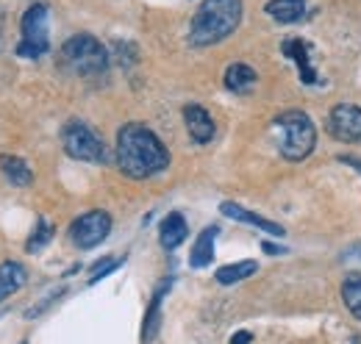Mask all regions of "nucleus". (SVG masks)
I'll use <instances>...</instances> for the list:
<instances>
[{"instance_id":"f257e3e1","label":"nucleus","mask_w":361,"mask_h":344,"mask_svg":"<svg viewBox=\"0 0 361 344\" xmlns=\"http://www.w3.org/2000/svg\"><path fill=\"white\" fill-rule=\"evenodd\" d=\"M117 167L134 180H145L170 167V153L147 125L126 123L117 133Z\"/></svg>"},{"instance_id":"f03ea898","label":"nucleus","mask_w":361,"mask_h":344,"mask_svg":"<svg viewBox=\"0 0 361 344\" xmlns=\"http://www.w3.org/2000/svg\"><path fill=\"white\" fill-rule=\"evenodd\" d=\"M242 23V0H203L189 25V42L209 47L228 39Z\"/></svg>"},{"instance_id":"7ed1b4c3","label":"nucleus","mask_w":361,"mask_h":344,"mask_svg":"<svg viewBox=\"0 0 361 344\" xmlns=\"http://www.w3.org/2000/svg\"><path fill=\"white\" fill-rule=\"evenodd\" d=\"M61 64L81 78H97L109 70V53L92 34H75L61 44Z\"/></svg>"},{"instance_id":"20e7f679","label":"nucleus","mask_w":361,"mask_h":344,"mask_svg":"<svg viewBox=\"0 0 361 344\" xmlns=\"http://www.w3.org/2000/svg\"><path fill=\"white\" fill-rule=\"evenodd\" d=\"M275 125L283 130V142H281V156L286 161H303L312 156L317 145V130L314 123L309 120V114L292 109V111H283Z\"/></svg>"},{"instance_id":"39448f33","label":"nucleus","mask_w":361,"mask_h":344,"mask_svg":"<svg viewBox=\"0 0 361 344\" xmlns=\"http://www.w3.org/2000/svg\"><path fill=\"white\" fill-rule=\"evenodd\" d=\"M20 44L17 56L20 59H39L50 50V37H47V3L37 0L25 8L23 23H20Z\"/></svg>"},{"instance_id":"423d86ee","label":"nucleus","mask_w":361,"mask_h":344,"mask_svg":"<svg viewBox=\"0 0 361 344\" xmlns=\"http://www.w3.org/2000/svg\"><path fill=\"white\" fill-rule=\"evenodd\" d=\"M61 145L64 153L75 161H103L106 159V145L100 139V133L87 125L84 120H70L61 128Z\"/></svg>"},{"instance_id":"0eeeda50","label":"nucleus","mask_w":361,"mask_h":344,"mask_svg":"<svg viewBox=\"0 0 361 344\" xmlns=\"http://www.w3.org/2000/svg\"><path fill=\"white\" fill-rule=\"evenodd\" d=\"M109 233H111V216L106 214V211H100V209L81 214L70 225V239H73V245L81 247V250L97 247Z\"/></svg>"},{"instance_id":"6e6552de","label":"nucleus","mask_w":361,"mask_h":344,"mask_svg":"<svg viewBox=\"0 0 361 344\" xmlns=\"http://www.w3.org/2000/svg\"><path fill=\"white\" fill-rule=\"evenodd\" d=\"M328 133L336 142H361V109L350 106V103H339L331 109L328 123H325Z\"/></svg>"},{"instance_id":"1a4fd4ad","label":"nucleus","mask_w":361,"mask_h":344,"mask_svg":"<svg viewBox=\"0 0 361 344\" xmlns=\"http://www.w3.org/2000/svg\"><path fill=\"white\" fill-rule=\"evenodd\" d=\"M183 123H186L189 136H192L197 145L212 142V136H214V120H212V114H209L203 106H197V103L183 106Z\"/></svg>"},{"instance_id":"9d476101","label":"nucleus","mask_w":361,"mask_h":344,"mask_svg":"<svg viewBox=\"0 0 361 344\" xmlns=\"http://www.w3.org/2000/svg\"><path fill=\"white\" fill-rule=\"evenodd\" d=\"M186 233H189V225H186V216L180 211H170V214L161 219V228H159V242L164 250H176L178 245L186 242Z\"/></svg>"},{"instance_id":"9b49d317","label":"nucleus","mask_w":361,"mask_h":344,"mask_svg":"<svg viewBox=\"0 0 361 344\" xmlns=\"http://www.w3.org/2000/svg\"><path fill=\"white\" fill-rule=\"evenodd\" d=\"M220 211L226 216H231V219H236V222L253 225V228H259V231H264V233H270V236H283V228H281L278 222L253 214V211H247V209H242V206H236V203H231V200H226V203L220 206Z\"/></svg>"},{"instance_id":"f8f14e48","label":"nucleus","mask_w":361,"mask_h":344,"mask_svg":"<svg viewBox=\"0 0 361 344\" xmlns=\"http://www.w3.org/2000/svg\"><path fill=\"white\" fill-rule=\"evenodd\" d=\"M214 239H217V228L214 225L203 228V233L195 239L192 253H189V266L192 269H203L214 261Z\"/></svg>"},{"instance_id":"ddd939ff","label":"nucleus","mask_w":361,"mask_h":344,"mask_svg":"<svg viewBox=\"0 0 361 344\" xmlns=\"http://www.w3.org/2000/svg\"><path fill=\"white\" fill-rule=\"evenodd\" d=\"M28 281V272L20 261H3L0 264V302L11 297L14 292H20Z\"/></svg>"},{"instance_id":"4468645a","label":"nucleus","mask_w":361,"mask_h":344,"mask_svg":"<svg viewBox=\"0 0 361 344\" xmlns=\"http://www.w3.org/2000/svg\"><path fill=\"white\" fill-rule=\"evenodd\" d=\"M283 53L298 64V70H300V81H303V84H314L317 73H314V67H312L309 44L303 42V39H286V42H283Z\"/></svg>"},{"instance_id":"2eb2a0df","label":"nucleus","mask_w":361,"mask_h":344,"mask_svg":"<svg viewBox=\"0 0 361 344\" xmlns=\"http://www.w3.org/2000/svg\"><path fill=\"white\" fill-rule=\"evenodd\" d=\"M264 11L270 14L275 23L289 25V23L303 20V14H306V0H270V3L264 6Z\"/></svg>"},{"instance_id":"dca6fc26","label":"nucleus","mask_w":361,"mask_h":344,"mask_svg":"<svg viewBox=\"0 0 361 344\" xmlns=\"http://www.w3.org/2000/svg\"><path fill=\"white\" fill-rule=\"evenodd\" d=\"M0 172H3L6 180L14 183V186H31V183H34V172H31V167H28L20 156L3 153V156H0Z\"/></svg>"},{"instance_id":"f3484780","label":"nucleus","mask_w":361,"mask_h":344,"mask_svg":"<svg viewBox=\"0 0 361 344\" xmlns=\"http://www.w3.org/2000/svg\"><path fill=\"white\" fill-rule=\"evenodd\" d=\"M256 81H259V75L247 64H231L226 70V86L236 94H247L256 86Z\"/></svg>"},{"instance_id":"a211bd4d","label":"nucleus","mask_w":361,"mask_h":344,"mask_svg":"<svg viewBox=\"0 0 361 344\" xmlns=\"http://www.w3.org/2000/svg\"><path fill=\"white\" fill-rule=\"evenodd\" d=\"M259 272V264L256 261H236V264H226L217 269V283L220 286H231V283H239L245 278H253Z\"/></svg>"},{"instance_id":"6ab92c4d","label":"nucleus","mask_w":361,"mask_h":344,"mask_svg":"<svg viewBox=\"0 0 361 344\" xmlns=\"http://www.w3.org/2000/svg\"><path fill=\"white\" fill-rule=\"evenodd\" d=\"M170 289V281L164 283V286H159V292L153 295V300H150V308H147V317H145V328H142V339L145 342H150L153 336H156V331H159V319H161V297H164V292Z\"/></svg>"},{"instance_id":"aec40b11","label":"nucleus","mask_w":361,"mask_h":344,"mask_svg":"<svg viewBox=\"0 0 361 344\" xmlns=\"http://www.w3.org/2000/svg\"><path fill=\"white\" fill-rule=\"evenodd\" d=\"M342 300L348 305V311L361 319V275L359 272H350L348 278H345V283H342Z\"/></svg>"},{"instance_id":"412c9836","label":"nucleus","mask_w":361,"mask_h":344,"mask_svg":"<svg viewBox=\"0 0 361 344\" xmlns=\"http://www.w3.org/2000/svg\"><path fill=\"white\" fill-rule=\"evenodd\" d=\"M50 239H53V225H50L47 219H39V222H37V231H34L31 239L25 242V250H28V253H39Z\"/></svg>"},{"instance_id":"4be33fe9","label":"nucleus","mask_w":361,"mask_h":344,"mask_svg":"<svg viewBox=\"0 0 361 344\" xmlns=\"http://www.w3.org/2000/svg\"><path fill=\"white\" fill-rule=\"evenodd\" d=\"M123 264V258H103L100 264H94L92 266V278H90V283H97V281H103L106 275H111L117 266Z\"/></svg>"},{"instance_id":"5701e85b","label":"nucleus","mask_w":361,"mask_h":344,"mask_svg":"<svg viewBox=\"0 0 361 344\" xmlns=\"http://www.w3.org/2000/svg\"><path fill=\"white\" fill-rule=\"evenodd\" d=\"M250 342H253V333L250 331H239V333L231 336V344H250Z\"/></svg>"},{"instance_id":"b1692460","label":"nucleus","mask_w":361,"mask_h":344,"mask_svg":"<svg viewBox=\"0 0 361 344\" xmlns=\"http://www.w3.org/2000/svg\"><path fill=\"white\" fill-rule=\"evenodd\" d=\"M342 161H345V164H350L356 172H361V159H356V156H342Z\"/></svg>"},{"instance_id":"393cba45","label":"nucleus","mask_w":361,"mask_h":344,"mask_svg":"<svg viewBox=\"0 0 361 344\" xmlns=\"http://www.w3.org/2000/svg\"><path fill=\"white\" fill-rule=\"evenodd\" d=\"M262 250H264V253H270V256H281V253H283L281 247H275V245H270V242H264V245H262Z\"/></svg>"}]
</instances>
